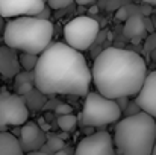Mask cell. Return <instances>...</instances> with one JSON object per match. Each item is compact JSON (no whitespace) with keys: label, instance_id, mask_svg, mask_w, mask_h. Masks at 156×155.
<instances>
[{"label":"cell","instance_id":"obj_1","mask_svg":"<svg viewBox=\"0 0 156 155\" xmlns=\"http://www.w3.org/2000/svg\"><path fill=\"white\" fill-rule=\"evenodd\" d=\"M35 87L50 94L87 96L93 82V73L88 68L82 52L68 43H52L40 53L35 67Z\"/></svg>","mask_w":156,"mask_h":155},{"label":"cell","instance_id":"obj_2","mask_svg":"<svg viewBox=\"0 0 156 155\" xmlns=\"http://www.w3.org/2000/svg\"><path fill=\"white\" fill-rule=\"evenodd\" d=\"M93 82L102 94L118 99L136 96L147 78V65L136 52L108 47L100 52L91 68Z\"/></svg>","mask_w":156,"mask_h":155},{"label":"cell","instance_id":"obj_3","mask_svg":"<svg viewBox=\"0 0 156 155\" xmlns=\"http://www.w3.org/2000/svg\"><path fill=\"white\" fill-rule=\"evenodd\" d=\"M114 143L117 154H153V148L156 143L155 117L146 111H140L132 116H124V119H120L115 126Z\"/></svg>","mask_w":156,"mask_h":155},{"label":"cell","instance_id":"obj_4","mask_svg":"<svg viewBox=\"0 0 156 155\" xmlns=\"http://www.w3.org/2000/svg\"><path fill=\"white\" fill-rule=\"evenodd\" d=\"M53 32L55 28L50 20L37 15H20L6 21L3 41L20 52L40 55L50 44Z\"/></svg>","mask_w":156,"mask_h":155},{"label":"cell","instance_id":"obj_5","mask_svg":"<svg viewBox=\"0 0 156 155\" xmlns=\"http://www.w3.org/2000/svg\"><path fill=\"white\" fill-rule=\"evenodd\" d=\"M121 108L115 99H111L100 91H90L85 96L80 123L88 128L112 125L121 119Z\"/></svg>","mask_w":156,"mask_h":155},{"label":"cell","instance_id":"obj_6","mask_svg":"<svg viewBox=\"0 0 156 155\" xmlns=\"http://www.w3.org/2000/svg\"><path fill=\"white\" fill-rule=\"evenodd\" d=\"M99 21L88 15H79L70 20L64 28V38L71 47L83 52L90 49L99 35Z\"/></svg>","mask_w":156,"mask_h":155},{"label":"cell","instance_id":"obj_7","mask_svg":"<svg viewBox=\"0 0 156 155\" xmlns=\"http://www.w3.org/2000/svg\"><path fill=\"white\" fill-rule=\"evenodd\" d=\"M29 111L23 96L8 91L0 93V128L24 125L29 119Z\"/></svg>","mask_w":156,"mask_h":155},{"label":"cell","instance_id":"obj_8","mask_svg":"<svg viewBox=\"0 0 156 155\" xmlns=\"http://www.w3.org/2000/svg\"><path fill=\"white\" fill-rule=\"evenodd\" d=\"M74 152L77 155H114L117 149L112 135L108 131H99L82 138Z\"/></svg>","mask_w":156,"mask_h":155},{"label":"cell","instance_id":"obj_9","mask_svg":"<svg viewBox=\"0 0 156 155\" xmlns=\"http://www.w3.org/2000/svg\"><path fill=\"white\" fill-rule=\"evenodd\" d=\"M46 0H0V14L5 18L37 15L46 8Z\"/></svg>","mask_w":156,"mask_h":155},{"label":"cell","instance_id":"obj_10","mask_svg":"<svg viewBox=\"0 0 156 155\" xmlns=\"http://www.w3.org/2000/svg\"><path fill=\"white\" fill-rule=\"evenodd\" d=\"M20 143L24 152H35L47 143V135L37 123L26 122L20 129Z\"/></svg>","mask_w":156,"mask_h":155},{"label":"cell","instance_id":"obj_11","mask_svg":"<svg viewBox=\"0 0 156 155\" xmlns=\"http://www.w3.org/2000/svg\"><path fill=\"white\" fill-rule=\"evenodd\" d=\"M136 102L143 111L156 119V70L147 75L140 93L136 94Z\"/></svg>","mask_w":156,"mask_h":155},{"label":"cell","instance_id":"obj_12","mask_svg":"<svg viewBox=\"0 0 156 155\" xmlns=\"http://www.w3.org/2000/svg\"><path fill=\"white\" fill-rule=\"evenodd\" d=\"M18 72H21V64L17 49L8 44L0 46V73L5 78H15Z\"/></svg>","mask_w":156,"mask_h":155},{"label":"cell","instance_id":"obj_13","mask_svg":"<svg viewBox=\"0 0 156 155\" xmlns=\"http://www.w3.org/2000/svg\"><path fill=\"white\" fill-rule=\"evenodd\" d=\"M146 29H147L146 18L143 17V14H132V15H129V18L124 23V35L132 40L143 37Z\"/></svg>","mask_w":156,"mask_h":155},{"label":"cell","instance_id":"obj_14","mask_svg":"<svg viewBox=\"0 0 156 155\" xmlns=\"http://www.w3.org/2000/svg\"><path fill=\"white\" fill-rule=\"evenodd\" d=\"M23 152L20 138L6 131L0 132V155H21Z\"/></svg>","mask_w":156,"mask_h":155},{"label":"cell","instance_id":"obj_15","mask_svg":"<svg viewBox=\"0 0 156 155\" xmlns=\"http://www.w3.org/2000/svg\"><path fill=\"white\" fill-rule=\"evenodd\" d=\"M23 99L30 111H40L41 108H44L47 105V94L43 93L41 90H38L37 87L34 90H30L27 94H24Z\"/></svg>","mask_w":156,"mask_h":155},{"label":"cell","instance_id":"obj_16","mask_svg":"<svg viewBox=\"0 0 156 155\" xmlns=\"http://www.w3.org/2000/svg\"><path fill=\"white\" fill-rule=\"evenodd\" d=\"M40 55L37 53H29V52H21L20 55V64L23 70H35L37 64H38Z\"/></svg>","mask_w":156,"mask_h":155},{"label":"cell","instance_id":"obj_17","mask_svg":"<svg viewBox=\"0 0 156 155\" xmlns=\"http://www.w3.org/2000/svg\"><path fill=\"white\" fill-rule=\"evenodd\" d=\"M76 125H77V117H76L73 113L58 116V126H59V129H62V131H67V132H68V131L74 129V128H76Z\"/></svg>","mask_w":156,"mask_h":155},{"label":"cell","instance_id":"obj_18","mask_svg":"<svg viewBox=\"0 0 156 155\" xmlns=\"http://www.w3.org/2000/svg\"><path fill=\"white\" fill-rule=\"evenodd\" d=\"M46 145L50 148V151H52L53 154H58V152L62 151L64 146H65L64 138L59 137V135H53V134H49V135H47V143H46Z\"/></svg>","mask_w":156,"mask_h":155},{"label":"cell","instance_id":"obj_19","mask_svg":"<svg viewBox=\"0 0 156 155\" xmlns=\"http://www.w3.org/2000/svg\"><path fill=\"white\" fill-rule=\"evenodd\" d=\"M34 88H35V82L27 81V82L17 84V85H15V93L20 94V96H24V94H27V93H29L30 90H34Z\"/></svg>","mask_w":156,"mask_h":155},{"label":"cell","instance_id":"obj_20","mask_svg":"<svg viewBox=\"0 0 156 155\" xmlns=\"http://www.w3.org/2000/svg\"><path fill=\"white\" fill-rule=\"evenodd\" d=\"M73 3V0H47V5L52 8V9H62V8H67Z\"/></svg>","mask_w":156,"mask_h":155},{"label":"cell","instance_id":"obj_21","mask_svg":"<svg viewBox=\"0 0 156 155\" xmlns=\"http://www.w3.org/2000/svg\"><path fill=\"white\" fill-rule=\"evenodd\" d=\"M55 113H56L58 116H62V114H70V113H73V106H70L68 103L59 102L56 106H55Z\"/></svg>","mask_w":156,"mask_h":155},{"label":"cell","instance_id":"obj_22","mask_svg":"<svg viewBox=\"0 0 156 155\" xmlns=\"http://www.w3.org/2000/svg\"><path fill=\"white\" fill-rule=\"evenodd\" d=\"M129 9H127V5H123V6H120L118 9H117V12H115V18L117 20H121V21H126L127 18H129Z\"/></svg>","mask_w":156,"mask_h":155},{"label":"cell","instance_id":"obj_23","mask_svg":"<svg viewBox=\"0 0 156 155\" xmlns=\"http://www.w3.org/2000/svg\"><path fill=\"white\" fill-rule=\"evenodd\" d=\"M140 111H143V109H141V106L138 105V102L135 101V102L129 103L127 108H126L123 113H124V116H132V114H136V113H140Z\"/></svg>","mask_w":156,"mask_h":155},{"label":"cell","instance_id":"obj_24","mask_svg":"<svg viewBox=\"0 0 156 155\" xmlns=\"http://www.w3.org/2000/svg\"><path fill=\"white\" fill-rule=\"evenodd\" d=\"M156 49V34H152L149 37V40L146 41V52H153Z\"/></svg>","mask_w":156,"mask_h":155},{"label":"cell","instance_id":"obj_25","mask_svg":"<svg viewBox=\"0 0 156 155\" xmlns=\"http://www.w3.org/2000/svg\"><path fill=\"white\" fill-rule=\"evenodd\" d=\"M115 101H117V103H118V106L121 108V111H124V109L127 108V105L130 103L129 96H121V98H118V99H115Z\"/></svg>","mask_w":156,"mask_h":155},{"label":"cell","instance_id":"obj_26","mask_svg":"<svg viewBox=\"0 0 156 155\" xmlns=\"http://www.w3.org/2000/svg\"><path fill=\"white\" fill-rule=\"evenodd\" d=\"M37 17H40V18H46V20H50V6H49V8L46 6L41 12L37 14Z\"/></svg>","mask_w":156,"mask_h":155},{"label":"cell","instance_id":"obj_27","mask_svg":"<svg viewBox=\"0 0 156 155\" xmlns=\"http://www.w3.org/2000/svg\"><path fill=\"white\" fill-rule=\"evenodd\" d=\"M5 28H6V21H5V17L0 14V35L5 32Z\"/></svg>","mask_w":156,"mask_h":155},{"label":"cell","instance_id":"obj_28","mask_svg":"<svg viewBox=\"0 0 156 155\" xmlns=\"http://www.w3.org/2000/svg\"><path fill=\"white\" fill-rule=\"evenodd\" d=\"M96 0H76V3H79V5H93Z\"/></svg>","mask_w":156,"mask_h":155},{"label":"cell","instance_id":"obj_29","mask_svg":"<svg viewBox=\"0 0 156 155\" xmlns=\"http://www.w3.org/2000/svg\"><path fill=\"white\" fill-rule=\"evenodd\" d=\"M146 5H156V0H143Z\"/></svg>","mask_w":156,"mask_h":155},{"label":"cell","instance_id":"obj_30","mask_svg":"<svg viewBox=\"0 0 156 155\" xmlns=\"http://www.w3.org/2000/svg\"><path fill=\"white\" fill-rule=\"evenodd\" d=\"M152 58H153V59H155V61H156V49H155V50H153V52H152Z\"/></svg>","mask_w":156,"mask_h":155},{"label":"cell","instance_id":"obj_31","mask_svg":"<svg viewBox=\"0 0 156 155\" xmlns=\"http://www.w3.org/2000/svg\"><path fill=\"white\" fill-rule=\"evenodd\" d=\"M153 155H156V143H155V148H153Z\"/></svg>","mask_w":156,"mask_h":155}]
</instances>
